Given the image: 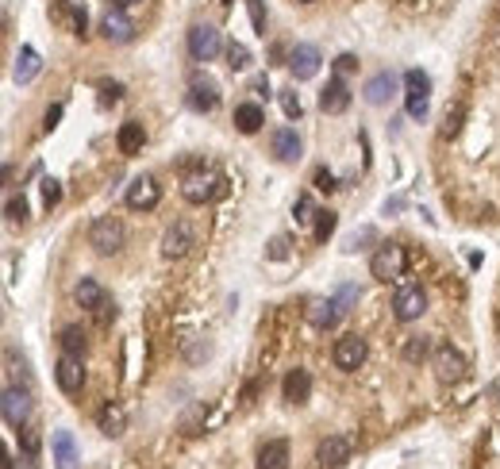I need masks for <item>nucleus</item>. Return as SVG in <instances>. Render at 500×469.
I'll return each instance as SVG.
<instances>
[{
    "label": "nucleus",
    "mask_w": 500,
    "mask_h": 469,
    "mask_svg": "<svg viewBox=\"0 0 500 469\" xmlns=\"http://www.w3.org/2000/svg\"><path fill=\"white\" fill-rule=\"evenodd\" d=\"M73 297H77V304L89 312L97 323H108V319H116V304H112V297L104 292V285L93 277H81L77 289H73Z\"/></svg>",
    "instance_id": "f257e3e1"
},
{
    "label": "nucleus",
    "mask_w": 500,
    "mask_h": 469,
    "mask_svg": "<svg viewBox=\"0 0 500 469\" xmlns=\"http://www.w3.org/2000/svg\"><path fill=\"white\" fill-rule=\"evenodd\" d=\"M404 270H408V254L396 243H385L381 250L369 258V273H374L377 281H385V285H396V281L404 277Z\"/></svg>",
    "instance_id": "f03ea898"
},
{
    "label": "nucleus",
    "mask_w": 500,
    "mask_h": 469,
    "mask_svg": "<svg viewBox=\"0 0 500 469\" xmlns=\"http://www.w3.org/2000/svg\"><path fill=\"white\" fill-rule=\"evenodd\" d=\"M124 243H127V227L119 223L116 216H100L97 223L89 227V246L97 254H116Z\"/></svg>",
    "instance_id": "7ed1b4c3"
},
{
    "label": "nucleus",
    "mask_w": 500,
    "mask_h": 469,
    "mask_svg": "<svg viewBox=\"0 0 500 469\" xmlns=\"http://www.w3.org/2000/svg\"><path fill=\"white\" fill-rule=\"evenodd\" d=\"M181 197L189 204H212L215 197H224V177L220 173H189L181 181Z\"/></svg>",
    "instance_id": "20e7f679"
},
{
    "label": "nucleus",
    "mask_w": 500,
    "mask_h": 469,
    "mask_svg": "<svg viewBox=\"0 0 500 469\" xmlns=\"http://www.w3.org/2000/svg\"><path fill=\"white\" fill-rule=\"evenodd\" d=\"M404 92H408V116L423 119L427 116V97H431V77L423 70H408L404 73Z\"/></svg>",
    "instance_id": "39448f33"
},
{
    "label": "nucleus",
    "mask_w": 500,
    "mask_h": 469,
    "mask_svg": "<svg viewBox=\"0 0 500 469\" xmlns=\"http://www.w3.org/2000/svg\"><path fill=\"white\" fill-rule=\"evenodd\" d=\"M423 312H427V297H423L420 285H401L393 297V316L401 319V323H412V319H420Z\"/></svg>",
    "instance_id": "423d86ee"
},
{
    "label": "nucleus",
    "mask_w": 500,
    "mask_h": 469,
    "mask_svg": "<svg viewBox=\"0 0 500 469\" xmlns=\"http://www.w3.org/2000/svg\"><path fill=\"white\" fill-rule=\"evenodd\" d=\"M224 50V39L212 23H197V28L189 31V54L197 58V62H212L215 54Z\"/></svg>",
    "instance_id": "0eeeda50"
},
{
    "label": "nucleus",
    "mask_w": 500,
    "mask_h": 469,
    "mask_svg": "<svg viewBox=\"0 0 500 469\" xmlns=\"http://www.w3.org/2000/svg\"><path fill=\"white\" fill-rule=\"evenodd\" d=\"M331 361H335V370L343 373H354L362 361H366V339H358V335H343L335 350H331Z\"/></svg>",
    "instance_id": "6e6552de"
},
{
    "label": "nucleus",
    "mask_w": 500,
    "mask_h": 469,
    "mask_svg": "<svg viewBox=\"0 0 500 469\" xmlns=\"http://www.w3.org/2000/svg\"><path fill=\"white\" fill-rule=\"evenodd\" d=\"M431 366H435L439 381H447V385H454V381L465 377V358L454 350V346H435V354H431Z\"/></svg>",
    "instance_id": "1a4fd4ad"
},
{
    "label": "nucleus",
    "mask_w": 500,
    "mask_h": 469,
    "mask_svg": "<svg viewBox=\"0 0 500 469\" xmlns=\"http://www.w3.org/2000/svg\"><path fill=\"white\" fill-rule=\"evenodd\" d=\"M320 50H316L312 43H296L293 50H289V70H293L296 81H312L316 73H320Z\"/></svg>",
    "instance_id": "9d476101"
},
{
    "label": "nucleus",
    "mask_w": 500,
    "mask_h": 469,
    "mask_svg": "<svg viewBox=\"0 0 500 469\" xmlns=\"http://www.w3.org/2000/svg\"><path fill=\"white\" fill-rule=\"evenodd\" d=\"M189 104L197 112H215V104H220V85H215L208 73H193V77H189Z\"/></svg>",
    "instance_id": "9b49d317"
},
{
    "label": "nucleus",
    "mask_w": 500,
    "mask_h": 469,
    "mask_svg": "<svg viewBox=\"0 0 500 469\" xmlns=\"http://www.w3.org/2000/svg\"><path fill=\"white\" fill-rule=\"evenodd\" d=\"M162 200V189L154 177H139L127 185V208H135V212H151V208H158Z\"/></svg>",
    "instance_id": "f8f14e48"
},
{
    "label": "nucleus",
    "mask_w": 500,
    "mask_h": 469,
    "mask_svg": "<svg viewBox=\"0 0 500 469\" xmlns=\"http://www.w3.org/2000/svg\"><path fill=\"white\" fill-rule=\"evenodd\" d=\"M0 404H4V423L8 427H23L27 423V415H31V397H27V388L8 385Z\"/></svg>",
    "instance_id": "ddd939ff"
},
{
    "label": "nucleus",
    "mask_w": 500,
    "mask_h": 469,
    "mask_svg": "<svg viewBox=\"0 0 500 469\" xmlns=\"http://www.w3.org/2000/svg\"><path fill=\"white\" fill-rule=\"evenodd\" d=\"M193 246H197V231L189 223H173L170 231L162 234V254H166V258H185Z\"/></svg>",
    "instance_id": "4468645a"
},
{
    "label": "nucleus",
    "mask_w": 500,
    "mask_h": 469,
    "mask_svg": "<svg viewBox=\"0 0 500 469\" xmlns=\"http://www.w3.org/2000/svg\"><path fill=\"white\" fill-rule=\"evenodd\" d=\"M350 454H354V442L347 439V435H331V439L320 442V450H316V458H320V466H331L339 469L350 461Z\"/></svg>",
    "instance_id": "2eb2a0df"
},
{
    "label": "nucleus",
    "mask_w": 500,
    "mask_h": 469,
    "mask_svg": "<svg viewBox=\"0 0 500 469\" xmlns=\"http://www.w3.org/2000/svg\"><path fill=\"white\" fill-rule=\"evenodd\" d=\"M54 377H58V388L62 392H81V385H85V370H81V358H73V354H62V361L54 366Z\"/></svg>",
    "instance_id": "dca6fc26"
},
{
    "label": "nucleus",
    "mask_w": 500,
    "mask_h": 469,
    "mask_svg": "<svg viewBox=\"0 0 500 469\" xmlns=\"http://www.w3.org/2000/svg\"><path fill=\"white\" fill-rule=\"evenodd\" d=\"M320 108L327 112V116H339V112L350 108V89L343 77H335V81H327V89L320 92Z\"/></svg>",
    "instance_id": "f3484780"
},
{
    "label": "nucleus",
    "mask_w": 500,
    "mask_h": 469,
    "mask_svg": "<svg viewBox=\"0 0 500 469\" xmlns=\"http://www.w3.org/2000/svg\"><path fill=\"white\" fill-rule=\"evenodd\" d=\"M50 450H54V461H58V469H77V442H73L70 431H54L50 439Z\"/></svg>",
    "instance_id": "a211bd4d"
},
{
    "label": "nucleus",
    "mask_w": 500,
    "mask_h": 469,
    "mask_svg": "<svg viewBox=\"0 0 500 469\" xmlns=\"http://www.w3.org/2000/svg\"><path fill=\"white\" fill-rule=\"evenodd\" d=\"M339 316H343V308H339V300H335V297H331V300H316V304L308 308V323L320 327V331L335 327V323H339Z\"/></svg>",
    "instance_id": "6ab92c4d"
},
{
    "label": "nucleus",
    "mask_w": 500,
    "mask_h": 469,
    "mask_svg": "<svg viewBox=\"0 0 500 469\" xmlns=\"http://www.w3.org/2000/svg\"><path fill=\"white\" fill-rule=\"evenodd\" d=\"M366 100L369 104H385V100L393 97L396 92V73H389V70H381V73H374V77H369L366 81Z\"/></svg>",
    "instance_id": "aec40b11"
},
{
    "label": "nucleus",
    "mask_w": 500,
    "mask_h": 469,
    "mask_svg": "<svg viewBox=\"0 0 500 469\" xmlns=\"http://www.w3.org/2000/svg\"><path fill=\"white\" fill-rule=\"evenodd\" d=\"M289 466V442L285 439H269L258 450V469H285Z\"/></svg>",
    "instance_id": "412c9836"
},
{
    "label": "nucleus",
    "mask_w": 500,
    "mask_h": 469,
    "mask_svg": "<svg viewBox=\"0 0 500 469\" xmlns=\"http://www.w3.org/2000/svg\"><path fill=\"white\" fill-rule=\"evenodd\" d=\"M97 427L108 435V439H116V435L127 431V412L119 404H104V408H100V415H97Z\"/></svg>",
    "instance_id": "4be33fe9"
},
{
    "label": "nucleus",
    "mask_w": 500,
    "mask_h": 469,
    "mask_svg": "<svg viewBox=\"0 0 500 469\" xmlns=\"http://www.w3.org/2000/svg\"><path fill=\"white\" fill-rule=\"evenodd\" d=\"M281 392H285L289 404H304L308 392H312V377H308V370H293V373H289L285 385H281Z\"/></svg>",
    "instance_id": "5701e85b"
},
{
    "label": "nucleus",
    "mask_w": 500,
    "mask_h": 469,
    "mask_svg": "<svg viewBox=\"0 0 500 469\" xmlns=\"http://www.w3.org/2000/svg\"><path fill=\"white\" fill-rule=\"evenodd\" d=\"M273 154L281 158V162H296L300 158V139H296V131L293 127H281V131H273Z\"/></svg>",
    "instance_id": "b1692460"
},
{
    "label": "nucleus",
    "mask_w": 500,
    "mask_h": 469,
    "mask_svg": "<svg viewBox=\"0 0 500 469\" xmlns=\"http://www.w3.org/2000/svg\"><path fill=\"white\" fill-rule=\"evenodd\" d=\"M104 35L112 39V43H127V39L135 35V23L124 16V8H116V12H108L104 16Z\"/></svg>",
    "instance_id": "393cba45"
},
{
    "label": "nucleus",
    "mask_w": 500,
    "mask_h": 469,
    "mask_svg": "<svg viewBox=\"0 0 500 469\" xmlns=\"http://www.w3.org/2000/svg\"><path fill=\"white\" fill-rule=\"evenodd\" d=\"M116 143H119V154H139L143 150V143H146V131H143V123H124L119 127V135H116Z\"/></svg>",
    "instance_id": "a878e982"
},
{
    "label": "nucleus",
    "mask_w": 500,
    "mask_h": 469,
    "mask_svg": "<svg viewBox=\"0 0 500 469\" xmlns=\"http://www.w3.org/2000/svg\"><path fill=\"white\" fill-rule=\"evenodd\" d=\"M262 123H266V112H262L258 104H239V108H235V127H239L242 135H254Z\"/></svg>",
    "instance_id": "bb28decb"
},
{
    "label": "nucleus",
    "mask_w": 500,
    "mask_h": 469,
    "mask_svg": "<svg viewBox=\"0 0 500 469\" xmlns=\"http://www.w3.org/2000/svg\"><path fill=\"white\" fill-rule=\"evenodd\" d=\"M39 66H43V58H39L35 46H23L19 50V62H16V85H27L31 77L39 73Z\"/></svg>",
    "instance_id": "cd10ccee"
},
{
    "label": "nucleus",
    "mask_w": 500,
    "mask_h": 469,
    "mask_svg": "<svg viewBox=\"0 0 500 469\" xmlns=\"http://www.w3.org/2000/svg\"><path fill=\"white\" fill-rule=\"evenodd\" d=\"M58 346H62V354H73V358H81L85 354V346H89V339H85V331L81 327H62L58 331Z\"/></svg>",
    "instance_id": "c85d7f7f"
},
{
    "label": "nucleus",
    "mask_w": 500,
    "mask_h": 469,
    "mask_svg": "<svg viewBox=\"0 0 500 469\" xmlns=\"http://www.w3.org/2000/svg\"><path fill=\"white\" fill-rule=\"evenodd\" d=\"M335 227H339V216H335V212H320L312 223V239L316 243H327L331 234H335Z\"/></svg>",
    "instance_id": "c756f323"
},
{
    "label": "nucleus",
    "mask_w": 500,
    "mask_h": 469,
    "mask_svg": "<svg viewBox=\"0 0 500 469\" xmlns=\"http://www.w3.org/2000/svg\"><path fill=\"white\" fill-rule=\"evenodd\" d=\"M427 354H435V350H431V339H423V335H416V339H408V343H404V361H412V366H416V361H423Z\"/></svg>",
    "instance_id": "7c9ffc66"
},
{
    "label": "nucleus",
    "mask_w": 500,
    "mask_h": 469,
    "mask_svg": "<svg viewBox=\"0 0 500 469\" xmlns=\"http://www.w3.org/2000/svg\"><path fill=\"white\" fill-rule=\"evenodd\" d=\"M293 216H296V223H316V216H320V212H316V200L308 197V192H304V197L296 200Z\"/></svg>",
    "instance_id": "2f4dec72"
},
{
    "label": "nucleus",
    "mask_w": 500,
    "mask_h": 469,
    "mask_svg": "<svg viewBox=\"0 0 500 469\" xmlns=\"http://www.w3.org/2000/svg\"><path fill=\"white\" fill-rule=\"evenodd\" d=\"M19 442H23L27 454H39V450H43V435H39V427H31V423L19 427Z\"/></svg>",
    "instance_id": "473e14b6"
},
{
    "label": "nucleus",
    "mask_w": 500,
    "mask_h": 469,
    "mask_svg": "<svg viewBox=\"0 0 500 469\" xmlns=\"http://www.w3.org/2000/svg\"><path fill=\"white\" fill-rule=\"evenodd\" d=\"M227 66H231V70H247V66H250V50L242 43H227Z\"/></svg>",
    "instance_id": "72a5a7b5"
},
{
    "label": "nucleus",
    "mask_w": 500,
    "mask_h": 469,
    "mask_svg": "<svg viewBox=\"0 0 500 469\" xmlns=\"http://www.w3.org/2000/svg\"><path fill=\"white\" fill-rule=\"evenodd\" d=\"M247 12H250V23L258 35H266V4L262 0H247Z\"/></svg>",
    "instance_id": "f704fd0d"
},
{
    "label": "nucleus",
    "mask_w": 500,
    "mask_h": 469,
    "mask_svg": "<svg viewBox=\"0 0 500 469\" xmlns=\"http://www.w3.org/2000/svg\"><path fill=\"white\" fill-rule=\"evenodd\" d=\"M4 212H8V223H27V200L23 197H12Z\"/></svg>",
    "instance_id": "c9c22d12"
},
{
    "label": "nucleus",
    "mask_w": 500,
    "mask_h": 469,
    "mask_svg": "<svg viewBox=\"0 0 500 469\" xmlns=\"http://www.w3.org/2000/svg\"><path fill=\"white\" fill-rule=\"evenodd\" d=\"M66 16H70V28L77 31V35H85V23H89L85 8H81V4H70V8H66Z\"/></svg>",
    "instance_id": "e433bc0d"
},
{
    "label": "nucleus",
    "mask_w": 500,
    "mask_h": 469,
    "mask_svg": "<svg viewBox=\"0 0 500 469\" xmlns=\"http://www.w3.org/2000/svg\"><path fill=\"white\" fill-rule=\"evenodd\" d=\"M281 112H285L289 119H300V97H296V92H281Z\"/></svg>",
    "instance_id": "4c0bfd02"
},
{
    "label": "nucleus",
    "mask_w": 500,
    "mask_h": 469,
    "mask_svg": "<svg viewBox=\"0 0 500 469\" xmlns=\"http://www.w3.org/2000/svg\"><path fill=\"white\" fill-rule=\"evenodd\" d=\"M269 258H273V262H281V258H289V239H285V234H277V239H273V243H269Z\"/></svg>",
    "instance_id": "58836bf2"
},
{
    "label": "nucleus",
    "mask_w": 500,
    "mask_h": 469,
    "mask_svg": "<svg viewBox=\"0 0 500 469\" xmlns=\"http://www.w3.org/2000/svg\"><path fill=\"white\" fill-rule=\"evenodd\" d=\"M35 458H39V454H19V458H8V461H4V469H39L35 466Z\"/></svg>",
    "instance_id": "ea45409f"
},
{
    "label": "nucleus",
    "mask_w": 500,
    "mask_h": 469,
    "mask_svg": "<svg viewBox=\"0 0 500 469\" xmlns=\"http://www.w3.org/2000/svg\"><path fill=\"white\" fill-rule=\"evenodd\" d=\"M43 200H46V208H54L58 200H62V189H58V181H50V177L43 181Z\"/></svg>",
    "instance_id": "a19ab883"
},
{
    "label": "nucleus",
    "mask_w": 500,
    "mask_h": 469,
    "mask_svg": "<svg viewBox=\"0 0 500 469\" xmlns=\"http://www.w3.org/2000/svg\"><path fill=\"white\" fill-rule=\"evenodd\" d=\"M335 300H339V308H343V312H347V308H350V304H354V300H358V289H354V285H343V289L335 292Z\"/></svg>",
    "instance_id": "79ce46f5"
},
{
    "label": "nucleus",
    "mask_w": 500,
    "mask_h": 469,
    "mask_svg": "<svg viewBox=\"0 0 500 469\" xmlns=\"http://www.w3.org/2000/svg\"><path fill=\"white\" fill-rule=\"evenodd\" d=\"M350 70H358V58L354 54H339V58H335V73H339V77H343V73H350Z\"/></svg>",
    "instance_id": "37998d69"
},
{
    "label": "nucleus",
    "mask_w": 500,
    "mask_h": 469,
    "mask_svg": "<svg viewBox=\"0 0 500 469\" xmlns=\"http://www.w3.org/2000/svg\"><path fill=\"white\" fill-rule=\"evenodd\" d=\"M316 189H320V192H335L339 185H335V177H331L327 170H320V173H316Z\"/></svg>",
    "instance_id": "c03bdc74"
},
{
    "label": "nucleus",
    "mask_w": 500,
    "mask_h": 469,
    "mask_svg": "<svg viewBox=\"0 0 500 469\" xmlns=\"http://www.w3.org/2000/svg\"><path fill=\"white\" fill-rule=\"evenodd\" d=\"M58 119H62V104H54V108H50V112H46L43 127H46V131H54V127H58Z\"/></svg>",
    "instance_id": "a18cd8bd"
},
{
    "label": "nucleus",
    "mask_w": 500,
    "mask_h": 469,
    "mask_svg": "<svg viewBox=\"0 0 500 469\" xmlns=\"http://www.w3.org/2000/svg\"><path fill=\"white\" fill-rule=\"evenodd\" d=\"M369 239H374V231H358V234H350L347 250H358V243H369Z\"/></svg>",
    "instance_id": "49530a36"
},
{
    "label": "nucleus",
    "mask_w": 500,
    "mask_h": 469,
    "mask_svg": "<svg viewBox=\"0 0 500 469\" xmlns=\"http://www.w3.org/2000/svg\"><path fill=\"white\" fill-rule=\"evenodd\" d=\"M458 119H462V104H458V108L447 116V135H454V131H458Z\"/></svg>",
    "instance_id": "de8ad7c7"
},
{
    "label": "nucleus",
    "mask_w": 500,
    "mask_h": 469,
    "mask_svg": "<svg viewBox=\"0 0 500 469\" xmlns=\"http://www.w3.org/2000/svg\"><path fill=\"white\" fill-rule=\"evenodd\" d=\"M296 4H312V0H296Z\"/></svg>",
    "instance_id": "09e8293b"
},
{
    "label": "nucleus",
    "mask_w": 500,
    "mask_h": 469,
    "mask_svg": "<svg viewBox=\"0 0 500 469\" xmlns=\"http://www.w3.org/2000/svg\"><path fill=\"white\" fill-rule=\"evenodd\" d=\"M220 4H231V0H220Z\"/></svg>",
    "instance_id": "8fccbe9b"
}]
</instances>
